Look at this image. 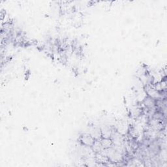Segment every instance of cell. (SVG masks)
<instances>
[{"label":"cell","mask_w":167,"mask_h":167,"mask_svg":"<svg viewBox=\"0 0 167 167\" xmlns=\"http://www.w3.org/2000/svg\"><path fill=\"white\" fill-rule=\"evenodd\" d=\"M95 138L91 135H84L81 138V142L82 144L87 147H92L94 142H95Z\"/></svg>","instance_id":"cell-1"},{"label":"cell","mask_w":167,"mask_h":167,"mask_svg":"<svg viewBox=\"0 0 167 167\" xmlns=\"http://www.w3.org/2000/svg\"><path fill=\"white\" fill-rule=\"evenodd\" d=\"M101 145L104 149L110 148L113 145V141L110 138H103L101 141Z\"/></svg>","instance_id":"cell-2"}]
</instances>
